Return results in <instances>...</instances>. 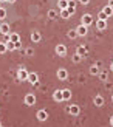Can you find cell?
Here are the masks:
<instances>
[{"label":"cell","mask_w":113,"mask_h":127,"mask_svg":"<svg viewBox=\"0 0 113 127\" xmlns=\"http://www.w3.org/2000/svg\"><path fill=\"white\" fill-rule=\"evenodd\" d=\"M28 71L25 70L23 67H20L19 68V76H17V81H28Z\"/></svg>","instance_id":"obj_1"},{"label":"cell","mask_w":113,"mask_h":127,"mask_svg":"<svg viewBox=\"0 0 113 127\" xmlns=\"http://www.w3.org/2000/svg\"><path fill=\"white\" fill-rule=\"evenodd\" d=\"M81 23L85 25V27H88V25H91V23H93V17H91L90 14H84V16H82V19H81Z\"/></svg>","instance_id":"obj_2"},{"label":"cell","mask_w":113,"mask_h":127,"mask_svg":"<svg viewBox=\"0 0 113 127\" xmlns=\"http://www.w3.org/2000/svg\"><path fill=\"white\" fill-rule=\"evenodd\" d=\"M67 112L70 113V115H73V116H76V115H79V112H81V109H79V105H76V104H74V105H70V107H68V109H67Z\"/></svg>","instance_id":"obj_3"},{"label":"cell","mask_w":113,"mask_h":127,"mask_svg":"<svg viewBox=\"0 0 113 127\" xmlns=\"http://www.w3.org/2000/svg\"><path fill=\"white\" fill-rule=\"evenodd\" d=\"M25 104H27V105H34L36 104V96L31 95V93H28L27 96H25Z\"/></svg>","instance_id":"obj_4"},{"label":"cell","mask_w":113,"mask_h":127,"mask_svg":"<svg viewBox=\"0 0 113 127\" xmlns=\"http://www.w3.org/2000/svg\"><path fill=\"white\" fill-rule=\"evenodd\" d=\"M57 78H59L60 81H65V79L68 78V71H67L65 68H59V70H57Z\"/></svg>","instance_id":"obj_5"},{"label":"cell","mask_w":113,"mask_h":127,"mask_svg":"<svg viewBox=\"0 0 113 127\" xmlns=\"http://www.w3.org/2000/svg\"><path fill=\"white\" fill-rule=\"evenodd\" d=\"M56 53H57L59 56H65L67 54V47L62 45V43H59V45L56 47Z\"/></svg>","instance_id":"obj_6"},{"label":"cell","mask_w":113,"mask_h":127,"mask_svg":"<svg viewBox=\"0 0 113 127\" xmlns=\"http://www.w3.org/2000/svg\"><path fill=\"white\" fill-rule=\"evenodd\" d=\"M47 118H48V112L47 110H39L37 112V119H39V121H45Z\"/></svg>","instance_id":"obj_7"},{"label":"cell","mask_w":113,"mask_h":127,"mask_svg":"<svg viewBox=\"0 0 113 127\" xmlns=\"http://www.w3.org/2000/svg\"><path fill=\"white\" fill-rule=\"evenodd\" d=\"M76 31H78V36H85L88 30H87V27H85V25H82V23H81L79 27L76 28Z\"/></svg>","instance_id":"obj_8"},{"label":"cell","mask_w":113,"mask_h":127,"mask_svg":"<svg viewBox=\"0 0 113 127\" xmlns=\"http://www.w3.org/2000/svg\"><path fill=\"white\" fill-rule=\"evenodd\" d=\"M76 53H78V54L81 56V58H85V56L88 54V51H87V48H85V47H82V45H81V47H78Z\"/></svg>","instance_id":"obj_9"},{"label":"cell","mask_w":113,"mask_h":127,"mask_svg":"<svg viewBox=\"0 0 113 127\" xmlns=\"http://www.w3.org/2000/svg\"><path fill=\"white\" fill-rule=\"evenodd\" d=\"M53 98H54V101H57V102L64 101V96H62V90H56V92L53 93Z\"/></svg>","instance_id":"obj_10"},{"label":"cell","mask_w":113,"mask_h":127,"mask_svg":"<svg viewBox=\"0 0 113 127\" xmlns=\"http://www.w3.org/2000/svg\"><path fill=\"white\" fill-rule=\"evenodd\" d=\"M40 39H42V36H40L39 31H33L31 33V40L33 42H40Z\"/></svg>","instance_id":"obj_11"},{"label":"cell","mask_w":113,"mask_h":127,"mask_svg":"<svg viewBox=\"0 0 113 127\" xmlns=\"http://www.w3.org/2000/svg\"><path fill=\"white\" fill-rule=\"evenodd\" d=\"M96 28L98 30H105V28H107V20H99V19H98V20H96Z\"/></svg>","instance_id":"obj_12"},{"label":"cell","mask_w":113,"mask_h":127,"mask_svg":"<svg viewBox=\"0 0 113 127\" xmlns=\"http://www.w3.org/2000/svg\"><path fill=\"white\" fill-rule=\"evenodd\" d=\"M39 81V76H37V73H29L28 74V82H31V84H34V82Z\"/></svg>","instance_id":"obj_13"},{"label":"cell","mask_w":113,"mask_h":127,"mask_svg":"<svg viewBox=\"0 0 113 127\" xmlns=\"http://www.w3.org/2000/svg\"><path fill=\"white\" fill-rule=\"evenodd\" d=\"M0 33L2 34H9V25L8 23H2L0 25Z\"/></svg>","instance_id":"obj_14"},{"label":"cell","mask_w":113,"mask_h":127,"mask_svg":"<svg viewBox=\"0 0 113 127\" xmlns=\"http://www.w3.org/2000/svg\"><path fill=\"white\" fill-rule=\"evenodd\" d=\"M95 105H96V107H101V105H104V98L98 95V96L95 98Z\"/></svg>","instance_id":"obj_15"},{"label":"cell","mask_w":113,"mask_h":127,"mask_svg":"<svg viewBox=\"0 0 113 127\" xmlns=\"http://www.w3.org/2000/svg\"><path fill=\"white\" fill-rule=\"evenodd\" d=\"M62 96H64V101L70 99V98H71V92L68 90V88H64V90H62Z\"/></svg>","instance_id":"obj_16"},{"label":"cell","mask_w":113,"mask_h":127,"mask_svg":"<svg viewBox=\"0 0 113 127\" xmlns=\"http://www.w3.org/2000/svg\"><path fill=\"white\" fill-rule=\"evenodd\" d=\"M71 14H70V11H68V8H65V9H60V17L62 19H68Z\"/></svg>","instance_id":"obj_17"},{"label":"cell","mask_w":113,"mask_h":127,"mask_svg":"<svg viewBox=\"0 0 113 127\" xmlns=\"http://www.w3.org/2000/svg\"><path fill=\"white\" fill-rule=\"evenodd\" d=\"M9 40L11 42H19V40H20V36H19L17 33H11L9 34Z\"/></svg>","instance_id":"obj_18"},{"label":"cell","mask_w":113,"mask_h":127,"mask_svg":"<svg viewBox=\"0 0 113 127\" xmlns=\"http://www.w3.org/2000/svg\"><path fill=\"white\" fill-rule=\"evenodd\" d=\"M98 74H99V79L101 81H107L109 79V73L107 71H99Z\"/></svg>","instance_id":"obj_19"},{"label":"cell","mask_w":113,"mask_h":127,"mask_svg":"<svg viewBox=\"0 0 113 127\" xmlns=\"http://www.w3.org/2000/svg\"><path fill=\"white\" fill-rule=\"evenodd\" d=\"M59 8H60V9L68 8V0H59Z\"/></svg>","instance_id":"obj_20"},{"label":"cell","mask_w":113,"mask_h":127,"mask_svg":"<svg viewBox=\"0 0 113 127\" xmlns=\"http://www.w3.org/2000/svg\"><path fill=\"white\" fill-rule=\"evenodd\" d=\"M68 37H70V39H76V37H78V31L76 30H70V31H68Z\"/></svg>","instance_id":"obj_21"},{"label":"cell","mask_w":113,"mask_h":127,"mask_svg":"<svg viewBox=\"0 0 113 127\" xmlns=\"http://www.w3.org/2000/svg\"><path fill=\"white\" fill-rule=\"evenodd\" d=\"M102 11L105 12V14H107V17H110V16L113 14V8H112V6H105V8H104Z\"/></svg>","instance_id":"obj_22"},{"label":"cell","mask_w":113,"mask_h":127,"mask_svg":"<svg viewBox=\"0 0 113 127\" xmlns=\"http://www.w3.org/2000/svg\"><path fill=\"white\" fill-rule=\"evenodd\" d=\"M6 12H8V11L0 6V20H5V19H6Z\"/></svg>","instance_id":"obj_23"},{"label":"cell","mask_w":113,"mask_h":127,"mask_svg":"<svg viewBox=\"0 0 113 127\" xmlns=\"http://www.w3.org/2000/svg\"><path fill=\"white\" fill-rule=\"evenodd\" d=\"M90 73H91V74H98V73H99V67H98V65H91V67H90Z\"/></svg>","instance_id":"obj_24"},{"label":"cell","mask_w":113,"mask_h":127,"mask_svg":"<svg viewBox=\"0 0 113 127\" xmlns=\"http://www.w3.org/2000/svg\"><path fill=\"white\" fill-rule=\"evenodd\" d=\"M48 17H50V19H56V17H57V12H56V9H50V11H48Z\"/></svg>","instance_id":"obj_25"},{"label":"cell","mask_w":113,"mask_h":127,"mask_svg":"<svg viewBox=\"0 0 113 127\" xmlns=\"http://www.w3.org/2000/svg\"><path fill=\"white\" fill-rule=\"evenodd\" d=\"M6 43H3V42H0V54H3V53H6Z\"/></svg>","instance_id":"obj_26"},{"label":"cell","mask_w":113,"mask_h":127,"mask_svg":"<svg viewBox=\"0 0 113 127\" xmlns=\"http://www.w3.org/2000/svg\"><path fill=\"white\" fill-rule=\"evenodd\" d=\"M6 48H8V50H9V51H11V50H16V43L9 40L8 43H6Z\"/></svg>","instance_id":"obj_27"},{"label":"cell","mask_w":113,"mask_h":127,"mask_svg":"<svg viewBox=\"0 0 113 127\" xmlns=\"http://www.w3.org/2000/svg\"><path fill=\"white\" fill-rule=\"evenodd\" d=\"M98 19L99 20H107V14L102 11V12H99V16H98Z\"/></svg>","instance_id":"obj_28"},{"label":"cell","mask_w":113,"mask_h":127,"mask_svg":"<svg viewBox=\"0 0 113 127\" xmlns=\"http://www.w3.org/2000/svg\"><path fill=\"white\" fill-rule=\"evenodd\" d=\"M81 59H82V58H81V56H79L78 53L73 56V62H81Z\"/></svg>","instance_id":"obj_29"},{"label":"cell","mask_w":113,"mask_h":127,"mask_svg":"<svg viewBox=\"0 0 113 127\" xmlns=\"http://www.w3.org/2000/svg\"><path fill=\"white\" fill-rule=\"evenodd\" d=\"M25 53H27V56H33V54H34V50H33V48H28Z\"/></svg>","instance_id":"obj_30"},{"label":"cell","mask_w":113,"mask_h":127,"mask_svg":"<svg viewBox=\"0 0 113 127\" xmlns=\"http://www.w3.org/2000/svg\"><path fill=\"white\" fill-rule=\"evenodd\" d=\"M68 6H71V8H76V2H74V0H68Z\"/></svg>","instance_id":"obj_31"},{"label":"cell","mask_w":113,"mask_h":127,"mask_svg":"<svg viewBox=\"0 0 113 127\" xmlns=\"http://www.w3.org/2000/svg\"><path fill=\"white\" fill-rule=\"evenodd\" d=\"M14 43H16V48H20V47H22V42H20V40H19V42H14Z\"/></svg>","instance_id":"obj_32"},{"label":"cell","mask_w":113,"mask_h":127,"mask_svg":"<svg viewBox=\"0 0 113 127\" xmlns=\"http://www.w3.org/2000/svg\"><path fill=\"white\" fill-rule=\"evenodd\" d=\"M68 11H70V14L73 16V12H74V8H71V6H68Z\"/></svg>","instance_id":"obj_33"},{"label":"cell","mask_w":113,"mask_h":127,"mask_svg":"<svg viewBox=\"0 0 113 127\" xmlns=\"http://www.w3.org/2000/svg\"><path fill=\"white\" fill-rule=\"evenodd\" d=\"M79 2H81V3H82V5H87V3H88V2H90V0H79Z\"/></svg>","instance_id":"obj_34"},{"label":"cell","mask_w":113,"mask_h":127,"mask_svg":"<svg viewBox=\"0 0 113 127\" xmlns=\"http://www.w3.org/2000/svg\"><path fill=\"white\" fill-rule=\"evenodd\" d=\"M109 6H112V8H113V0H109Z\"/></svg>","instance_id":"obj_35"},{"label":"cell","mask_w":113,"mask_h":127,"mask_svg":"<svg viewBox=\"0 0 113 127\" xmlns=\"http://www.w3.org/2000/svg\"><path fill=\"white\" fill-rule=\"evenodd\" d=\"M110 124H112V126H113V116H112V118H110Z\"/></svg>","instance_id":"obj_36"},{"label":"cell","mask_w":113,"mask_h":127,"mask_svg":"<svg viewBox=\"0 0 113 127\" xmlns=\"http://www.w3.org/2000/svg\"><path fill=\"white\" fill-rule=\"evenodd\" d=\"M8 2H9V3H14V2H16V0H8Z\"/></svg>","instance_id":"obj_37"},{"label":"cell","mask_w":113,"mask_h":127,"mask_svg":"<svg viewBox=\"0 0 113 127\" xmlns=\"http://www.w3.org/2000/svg\"><path fill=\"white\" fill-rule=\"evenodd\" d=\"M0 2H8V0H0Z\"/></svg>","instance_id":"obj_38"},{"label":"cell","mask_w":113,"mask_h":127,"mask_svg":"<svg viewBox=\"0 0 113 127\" xmlns=\"http://www.w3.org/2000/svg\"><path fill=\"white\" fill-rule=\"evenodd\" d=\"M112 71H113V64H112Z\"/></svg>","instance_id":"obj_39"},{"label":"cell","mask_w":113,"mask_h":127,"mask_svg":"<svg viewBox=\"0 0 113 127\" xmlns=\"http://www.w3.org/2000/svg\"><path fill=\"white\" fill-rule=\"evenodd\" d=\"M0 6H2V2H0Z\"/></svg>","instance_id":"obj_40"},{"label":"cell","mask_w":113,"mask_h":127,"mask_svg":"<svg viewBox=\"0 0 113 127\" xmlns=\"http://www.w3.org/2000/svg\"><path fill=\"white\" fill-rule=\"evenodd\" d=\"M112 101H113V96H112Z\"/></svg>","instance_id":"obj_41"},{"label":"cell","mask_w":113,"mask_h":127,"mask_svg":"<svg viewBox=\"0 0 113 127\" xmlns=\"http://www.w3.org/2000/svg\"><path fill=\"white\" fill-rule=\"evenodd\" d=\"M0 126H2V123H0Z\"/></svg>","instance_id":"obj_42"}]
</instances>
